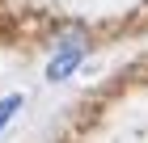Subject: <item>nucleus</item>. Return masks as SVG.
<instances>
[{"instance_id": "f257e3e1", "label": "nucleus", "mask_w": 148, "mask_h": 143, "mask_svg": "<svg viewBox=\"0 0 148 143\" xmlns=\"http://www.w3.org/2000/svg\"><path fill=\"white\" fill-rule=\"evenodd\" d=\"M85 46H89V30L80 21H68V25L55 30V51H80L85 55Z\"/></svg>"}, {"instance_id": "f03ea898", "label": "nucleus", "mask_w": 148, "mask_h": 143, "mask_svg": "<svg viewBox=\"0 0 148 143\" xmlns=\"http://www.w3.org/2000/svg\"><path fill=\"white\" fill-rule=\"evenodd\" d=\"M80 51H55V59H51V63H47V80H64L72 72V67H80Z\"/></svg>"}, {"instance_id": "7ed1b4c3", "label": "nucleus", "mask_w": 148, "mask_h": 143, "mask_svg": "<svg viewBox=\"0 0 148 143\" xmlns=\"http://www.w3.org/2000/svg\"><path fill=\"white\" fill-rule=\"evenodd\" d=\"M17 110H21V97H17V93L0 101V131H4V126H9V122H13V114H17Z\"/></svg>"}]
</instances>
